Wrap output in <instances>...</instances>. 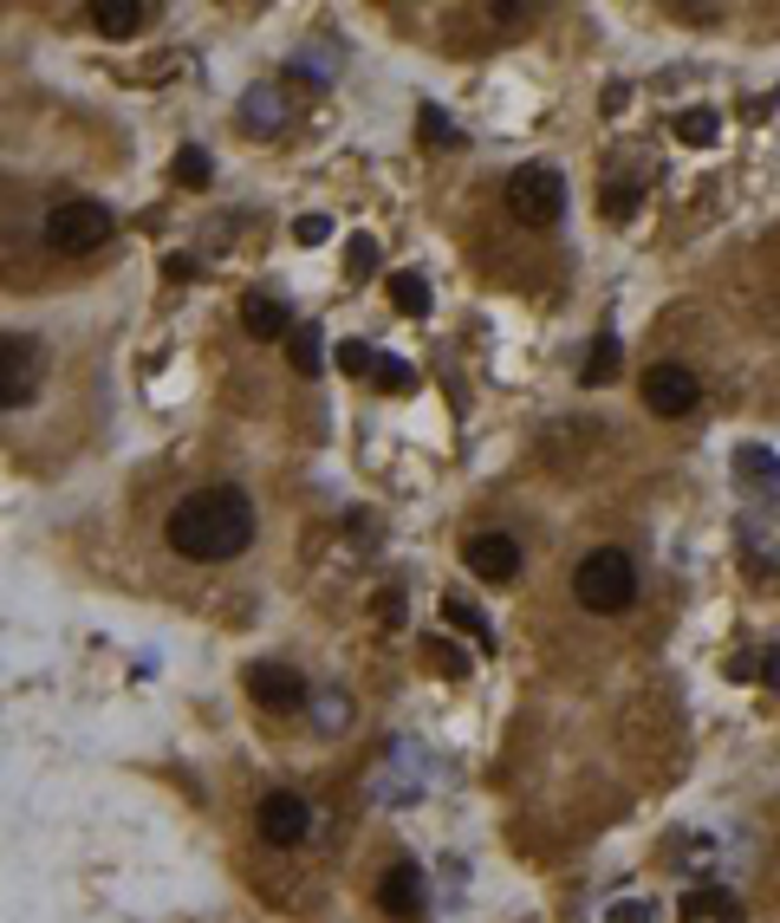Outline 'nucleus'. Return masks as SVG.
Wrapping results in <instances>:
<instances>
[{
	"label": "nucleus",
	"mask_w": 780,
	"mask_h": 923,
	"mask_svg": "<svg viewBox=\"0 0 780 923\" xmlns=\"http://www.w3.org/2000/svg\"><path fill=\"white\" fill-rule=\"evenodd\" d=\"M169 547L195 566H215V560H234L247 540H254V508L241 488H202L189 501H176L169 514Z\"/></svg>",
	"instance_id": "f257e3e1"
},
{
	"label": "nucleus",
	"mask_w": 780,
	"mask_h": 923,
	"mask_svg": "<svg viewBox=\"0 0 780 923\" xmlns=\"http://www.w3.org/2000/svg\"><path fill=\"white\" fill-rule=\"evenodd\" d=\"M573 599L586 605V612H625L631 599H638V566H631V553H618V547H599V553H586L579 566H573Z\"/></svg>",
	"instance_id": "f03ea898"
},
{
	"label": "nucleus",
	"mask_w": 780,
	"mask_h": 923,
	"mask_svg": "<svg viewBox=\"0 0 780 923\" xmlns=\"http://www.w3.org/2000/svg\"><path fill=\"white\" fill-rule=\"evenodd\" d=\"M111 228H117L111 208H104V202H78V195L46 215V241H52L59 254H98V247L111 241Z\"/></svg>",
	"instance_id": "7ed1b4c3"
},
{
	"label": "nucleus",
	"mask_w": 780,
	"mask_h": 923,
	"mask_svg": "<svg viewBox=\"0 0 780 923\" xmlns=\"http://www.w3.org/2000/svg\"><path fill=\"white\" fill-rule=\"evenodd\" d=\"M508 208H514L527 228L560 221V208H566V182H560V169H547V163H521V169L508 176Z\"/></svg>",
	"instance_id": "20e7f679"
},
{
	"label": "nucleus",
	"mask_w": 780,
	"mask_h": 923,
	"mask_svg": "<svg viewBox=\"0 0 780 923\" xmlns=\"http://www.w3.org/2000/svg\"><path fill=\"white\" fill-rule=\"evenodd\" d=\"M696 397H703L696 371H683V364H651L644 371V410L651 416H690Z\"/></svg>",
	"instance_id": "39448f33"
},
{
	"label": "nucleus",
	"mask_w": 780,
	"mask_h": 923,
	"mask_svg": "<svg viewBox=\"0 0 780 923\" xmlns=\"http://www.w3.org/2000/svg\"><path fill=\"white\" fill-rule=\"evenodd\" d=\"M247 696H254L260 709H273V716H293V709L306 703V677H299L293 664H254V670H247Z\"/></svg>",
	"instance_id": "423d86ee"
},
{
	"label": "nucleus",
	"mask_w": 780,
	"mask_h": 923,
	"mask_svg": "<svg viewBox=\"0 0 780 923\" xmlns=\"http://www.w3.org/2000/svg\"><path fill=\"white\" fill-rule=\"evenodd\" d=\"M462 560H469V573L488 579V586H508V579L521 573V547H514L508 534H475V540L462 547Z\"/></svg>",
	"instance_id": "0eeeda50"
},
{
	"label": "nucleus",
	"mask_w": 780,
	"mask_h": 923,
	"mask_svg": "<svg viewBox=\"0 0 780 923\" xmlns=\"http://www.w3.org/2000/svg\"><path fill=\"white\" fill-rule=\"evenodd\" d=\"M306 826H312V813H306L299 794H267V800H260V839H267V846H299Z\"/></svg>",
	"instance_id": "6e6552de"
},
{
	"label": "nucleus",
	"mask_w": 780,
	"mask_h": 923,
	"mask_svg": "<svg viewBox=\"0 0 780 923\" xmlns=\"http://www.w3.org/2000/svg\"><path fill=\"white\" fill-rule=\"evenodd\" d=\"M26 384H33V338L0 332V410L26 403Z\"/></svg>",
	"instance_id": "1a4fd4ad"
},
{
	"label": "nucleus",
	"mask_w": 780,
	"mask_h": 923,
	"mask_svg": "<svg viewBox=\"0 0 780 923\" xmlns=\"http://www.w3.org/2000/svg\"><path fill=\"white\" fill-rule=\"evenodd\" d=\"M378 905H384L391 918L417 923V918H423V872H417L410 859H397V866L384 872V885H378Z\"/></svg>",
	"instance_id": "9d476101"
},
{
	"label": "nucleus",
	"mask_w": 780,
	"mask_h": 923,
	"mask_svg": "<svg viewBox=\"0 0 780 923\" xmlns=\"http://www.w3.org/2000/svg\"><path fill=\"white\" fill-rule=\"evenodd\" d=\"M143 20H150L143 0H91V26H98L104 39H130Z\"/></svg>",
	"instance_id": "9b49d317"
},
{
	"label": "nucleus",
	"mask_w": 780,
	"mask_h": 923,
	"mask_svg": "<svg viewBox=\"0 0 780 923\" xmlns=\"http://www.w3.org/2000/svg\"><path fill=\"white\" fill-rule=\"evenodd\" d=\"M736 918H742V898L723 892V885H703V892L683 898V923H736Z\"/></svg>",
	"instance_id": "f8f14e48"
},
{
	"label": "nucleus",
	"mask_w": 780,
	"mask_h": 923,
	"mask_svg": "<svg viewBox=\"0 0 780 923\" xmlns=\"http://www.w3.org/2000/svg\"><path fill=\"white\" fill-rule=\"evenodd\" d=\"M241 325H247L254 338H286V306H280L273 293H247V306H241Z\"/></svg>",
	"instance_id": "ddd939ff"
},
{
	"label": "nucleus",
	"mask_w": 780,
	"mask_h": 923,
	"mask_svg": "<svg viewBox=\"0 0 780 923\" xmlns=\"http://www.w3.org/2000/svg\"><path fill=\"white\" fill-rule=\"evenodd\" d=\"M677 137L690 150H709V143H723V117L709 104H690V111H677Z\"/></svg>",
	"instance_id": "4468645a"
},
{
	"label": "nucleus",
	"mask_w": 780,
	"mask_h": 923,
	"mask_svg": "<svg viewBox=\"0 0 780 923\" xmlns=\"http://www.w3.org/2000/svg\"><path fill=\"white\" fill-rule=\"evenodd\" d=\"M286 345H293V371H299V377H319V371H325V332H319V325H293Z\"/></svg>",
	"instance_id": "2eb2a0df"
},
{
	"label": "nucleus",
	"mask_w": 780,
	"mask_h": 923,
	"mask_svg": "<svg viewBox=\"0 0 780 923\" xmlns=\"http://www.w3.org/2000/svg\"><path fill=\"white\" fill-rule=\"evenodd\" d=\"M443 618H449L456 631H469V638H475L482 651H495V625H488V618H482V612H475V605H469L462 592H449V599H443Z\"/></svg>",
	"instance_id": "dca6fc26"
},
{
	"label": "nucleus",
	"mask_w": 780,
	"mask_h": 923,
	"mask_svg": "<svg viewBox=\"0 0 780 923\" xmlns=\"http://www.w3.org/2000/svg\"><path fill=\"white\" fill-rule=\"evenodd\" d=\"M391 306H397L404 319H423V312H430V286H423V273H391Z\"/></svg>",
	"instance_id": "f3484780"
},
{
	"label": "nucleus",
	"mask_w": 780,
	"mask_h": 923,
	"mask_svg": "<svg viewBox=\"0 0 780 923\" xmlns=\"http://www.w3.org/2000/svg\"><path fill=\"white\" fill-rule=\"evenodd\" d=\"M612 377H618V338H599V345L586 351V364H579V384L599 390V384H612Z\"/></svg>",
	"instance_id": "a211bd4d"
},
{
	"label": "nucleus",
	"mask_w": 780,
	"mask_h": 923,
	"mask_svg": "<svg viewBox=\"0 0 780 923\" xmlns=\"http://www.w3.org/2000/svg\"><path fill=\"white\" fill-rule=\"evenodd\" d=\"M241 111H247V124H254V130H273V124L286 117L280 91H267V85H260V91H247V104H241Z\"/></svg>",
	"instance_id": "6ab92c4d"
},
{
	"label": "nucleus",
	"mask_w": 780,
	"mask_h": 923,
	"mask_svg": "<svg viewBox=\"0 0 780 923\" xmlns=\"http://www.w3.org/2000/svg\"><path fill=\"white\" fill-rule=\"evenodd\" d=\"M423 657H430V670H443V677H469V657H462V644H449L443 631L423 644Z\"/></svg>",
	"instance_id": "aec40b11"
},
{
	"label": "nucleus",
	"mask_w": 780,
	"mask_h": 923,
	"mask_svg": "<svg viewBox=\"0 0 780 923\" xmlns=\"http://www.w3.org/2000/svg\"><path fill=\"white\" fill-rule=\"evenodd\" d=\"M417 130H423V143H430V150H449V143H462V137H456V124H449V117H443L436 104H423V111H417Z\"/></svg>",
	"instance_id": "412c9836"
},
{
	"label": "nucleus",
	"mask_w": 780,
	"mask_h": 923,
	"mask_svg": "<svg viewBox=\"0 0 780 923\" xmlns=\"http://www.w3.org/2000/svg\"><path fill=\"white\" fill-rule=\"evenodd\" d=\"M736 475H742V482H775V475H780V462L768 456V449H755V443H749V449L736 456Z\"/></svg>",
	"instance_id": "4be33fe9"
},
{
	"label": "nucleus",
	"mask_w": 780,
	"mask_h": 923,
	"mask_svg": "<svg viewBox=\"0 0 780 923\" xmlns=\"http://www.w3.org/2000/svg\"><path fill=\"white\" fill-rule=\"evenodd\" d=\"M169 169H176V182H208V176H215L208 150H195V143H189V150H176V163H169Z\"/></svg>",
	"instance_id": "5701e85b"
},
{
	"label": "nucleus",
	"mask_w": 780,
	"mask_h": 923,
	"mask_svg": "<svg viewBox=\"0 0 780 923\" xmlns=\"http://www.w3.org/2000/svg\"><path fill=\"white\" fill-rule=\"evenodd\" d=\"M338 371L371 377V371H378V351H371V345H358V338H338Z\"/></svg>",
	"instance_id": "b1692460"
},
{
	"label": "nucleus",
	"mask_w": 780,
	"mask_h": 923,
	"mask_svg": "<svg viewBox=\"0 0 780 923\" xmlns=\"http://www.w3.org/2000/svg\"><path fill=\"white\" fill-rule=\"evenodd\" d=\"M345 267H351V280H371V273H378V241H371V234H351Z\"/></svg>",
	"instance_id": "393cba45"
},
{
	"label": "nucleus",
	"mask_w": 780,
	"mask_h": 923,
	"mask_svg": "<svg viewBox=\"0 0 780 923\" xmlns=\"http://www.w3.org/2000/svg\"><path fill=\"white\" fill-rule=\"evenodd\" d=\"M605 215H612V221H631V215H638V182H612V189H605Z\"/></svg>",
	"instance_id": "a878e982"
},
{
	"label": "nucleus",
	"mask_w": 780,
	"mask_h": 923,
	"mask_svg": "<svg viewBox=\"0 0 780 923\" xmlns=\"http://www.w3.org/2000/svg\"><path fill=\"white\" fill-rule=\"evenodd\" d=\"M384 390H417V371L404 364V358H378V371H371Z\"/></svg>",
	"instance_id": "bb28decb"
},
{
	"label": "nucleus",
	"mask_w": 780,
	"mask_h": 923,
	"mask_svg": "<svg viewBox=\"0 0 780 923\" xmlns=\"http://www.w3.org/2000/svg\"><path fill=\"white\" fill-rule=\"evenodd\" d=\"M293 234H299L306 247H319V241L332 234V221H325V215H299V221H293Z\"/></svg>",
	"instance_id": "cd10ccee"
},
{
	"label": "nucleus",
	"mask_w": 780,
	"mask_h": 923,
	"mask_svg": "<svg viewBox=\"0 0 780 923\" xmlns=\"http://www.w3.org/2000/svg\"><path fill=\"white\" fill-rule=\"evenodd\" d=\"M378 625H404V592H378Z\"/></svg>",
	"instance_id": "c85d7f7f"
},
{
	"label": "nucleus",
	"mask_w": 780,
	"mask_h": 923,
	"mask_svg": "<svg viewBox=\"0 0 780 923\" xmlns=\"http://www.w3.org/2000/svg\"><path fill=\"white\" fill-rule=\"evenodd\" d=\"M345 716H351L345 696H325V703H319V729H345Z\"/></svg>",
	"instance_id": "c756f323"
},
{
	"label": "nucleus",
	"mask_w": 780,
	"mask_h": 923,
	"mask_svg": "<svg viewBox=\"0 0 780 923\" xmlns=\"http://www.w3.org/2000/svg\"><path fill=\"white\" fill-rule=\"evenodd\" d=\"M618 923H657V905H638V898H625L618 911H612Z\"/></svg>",
	"instance_id": "7c9ffc66"
},
{
	"label": "nucleus",
	"mask_w": 780,
	"mask_h": 923,
	"mask_svg": "<svg viewBox=\"0 0 780 923\" xmlns=\"http://www.w3.org/2000/svg\"><path fill=\"white\" fill-rule=\"evenodd\" d=\"M755 677H762L768 690H780V644H775V651H762V657H755Z\"/></svg>",
	"instance_id": "2f4dec72"
}]
</instances>
